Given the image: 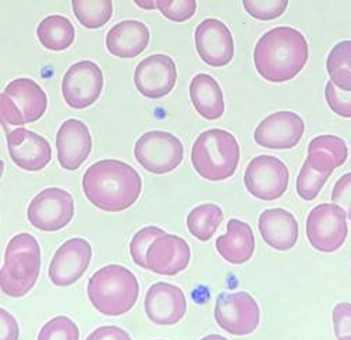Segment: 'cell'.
<instances>
[{
	"label": "cell",
	"instance_id": "d6a6232c",
	"mask_svg": "<svg viewBox=\"0 0 351 340\" xmlns=\"http://www.w3.org/2000/svg\"><path fill=\"white\" fill-rule=\"evenodd\" d=\"M243 6L251 17L262 21H271L286 12L289 2L287 0H244Z\"/></svg>",
	"mask_w": 351,
	"mask_h": 340
},
{
	"label": "cell",
	"instance_id": "484cf974",
	"mask_svg": "<svg viewBox=\"0 0 351 340\" xmlns=\"http://www.w3.org/2000/svg\"><path fill=\"white\" fill-rule=\"evenodd\" d=\"M36 36L43 48L53 52L69 49L75 39V29L71 21L63 16L53 14L43 19L38 28Z\"/></svg>",
	"mask_w": 351,
	"mask_h": 340
},
{
	"label": "cell",
	"instance_id": "f1b7e54d",
	"mask_svg": "<svg viewBox=\"0 0 351 340\" xmlns=\"http://www.w3.org/2000/svg\"><path fill=\"white\" fill-rule=\"evenodd\" d=\"M71 5L80 24L90 29L102 28L113 14L112 0H74Z\"/></svg>",
	"mask_w": 351,
	"mask_h": 340
},
{
	"label": "cell",
	"instance_id": "3957f363",
	"mask_svg": "<svg viewBox=\"0 0 351 340\" xmlns=\"http://www.w3.org/2000/svg\"><path fill=\"white\" fill-rule=\"evenodd\" d=\"M88 299L106 317H120L133 308L140 295L136 275L121 265H106L88 282Z\"/></svg>",
	"mask_w": 351,
	"mask_h": 340
},
{
	"label": "cell",
	"instance_id": "836d02e7",
	"mask_svg": "<svg viewBox=\"0 0 351 340\" xmlns=\"http://www.w3.org/2000/svg\"><path fill=\"white\" fill-rule=\"evenodd\" d=\"M156 9L174 23H184L197 12L195 0H156Z\"/></svg>",
	"mask_w": 351,
	"mask_h": 340
},
{
	"label": "cell",
	"instance_id": "ffe728a7",
	"mask_svg": "<svg viewBox=\"0 0 351 340\" xmlns=\"http://www.w3.org/2000/svg\"><path fill=\"white\" fill-rule=\"evenodd\" d=\"M58 159L64 170H77L91 154L93 137L85 123L66 120L56 136Z\"/></svg>",
	"mask_w": 351,
	"mask_h": 340
},
{
	"label": "cell",
	"instance_id": "2e32d148",
	"mask_svg": "<svg viewBox=\"0 0 351 340\" xmlns=\"http://www.w3.org/2000/svg\"><path fill=\"white\" fill-rule=\"evenodd\" d=\"M195 48L202 62L210 67H223L234 58V40L225 23L204 20L195 29Z\"/></svg>",
	"mask_w": 351,
	"mask_h": 340
},
{
	"label": "cell",
	"instance_id": "7c38bea8",
	"mask_svg": "<svg viewBox=\"0 0 351 340\" xmlns=\"http://www.w3.org/2000/svg\"><path fill=\"white\" fill-rule=\"evenodd\" d=\"M104 91V73L91 60L74 63L64 74L62 93L64 102L75 110L94 105Z\"/></svg>",
	"mask_w": 351,
	"mask_h": 340
},
{
	"label": "cell",
	"instance_id": "5b68a950",
	"mask_svg": "<svg viewBox=\"0 0 351 340\" xmlns=\"http://www.w3.org/2000/svg\"><path fill=\"white\" fill-rule=\"evenodd\" d=\"M39 272L40 247L38 240L29 233L14 236L5 251V263L0 274L2 291L13 299H21L34 289Z\"/></svg>",
	"mask_w": 351,
	"mask_h": 340
},
{
	"label": "cell",
	"instance_id": "44dd1931",
	"mask_svg": "<svg viewBox=\"0 0 351 340\" xmlns=\"http://www.w3.org/2000/svg\"><path fill=\"white\" fill-rule=\"evenodd\" d=\"M258 229L263 241L278 251L291 250L298 240V223L294 215L282 208L263 210Z\"/></svg>",
	"mask_w": 351,
	"mask_h": 340
},
{
	"label": "cell",
	"instance_id": "ac0fdd59",
	"mask_svg": "<svg viewBox=\"0 0 351 340\" xmlns=\"http://www.w3.org/2000/svg\"><path fill=\"white\" fill-rule=\"evenodd\" d=\"M191 260L189 243L176 234H162L148 251V269L162 276H176L183 272Z\"/></svg>",
	"mask_w": 351,
	"mask_h": 340
},
{
	"label": "cell",
	"instance_id": "4fadbf2b",
	"mask_svg": "<svg viewBox=\"0 0 351 340\" xmlns=\"http://www.w3.org/2000/svg\"><path fill=\"white\" fill-rule=\"evenodd\" d=\"M91 260V244L80 237L70 239L55 252L49 265V279L58 287L71 286L85 274Z\"/></svg>",
	"mask_w": 351,
	"mask_h": 340
},
{
	"label": "cell",
	"instance_id": "9a60e30c",
	"mask_svg": "<svg viewBox=\"0 0 351 340\" xmlns=\"http://www.w3.org/2000/svg\"><path fill=\"white\" fill-rule=\"evenodd\" d=\"M304 132V120L294 112L283 110L263 119L256 127L254 140L263 148L291 149L301 141Z\"/></svg>",
	"mask_w": 351,
	"mask_h": 340
},
{
	"label": "cell",
	"instance_id": "74e56055",
	"mask_svg": "<svg viewBox=\"0 0 351 340\" xmlns=\"http://www.w3.org/2000/svg\"><path fill=\"white\" fill-rule=\"evenodd\" d=\"M20 328L16 318L6 311L0 310V340H19Z\"/></svg>",
	"mask_w": 351,
	"mask_h": 340
},
{
	"label": "cell",
	"instance_id": "30bf717a",
	"mask_svg": "<svg viewBox=\"0 0 351 340\" xmlns=\"http://www.w3.org/2000/svg\"><path fill=\"white\" fill-rule=\"evenodd\" d=\"M27 217L38 230H62L74 217V198L66 190L58 187L45 189L29 202Z\"/></svg>",
	"mask_w": 351,
	"mask_h": 340
},
{
	"label": "cell",
	"instance_id": "7402d4cb",
	"mask_svg": "<svg viewBox=\"0 0 351 340\" xmlns=\"http://www.w3.org/2000/svg\"><path fill=\"white\" fill-rule=\"evenodd\" d=\"M149 29L137 20H124L113 25L106 35L108 51L121 59H133L149 45Z\"/></svg>",
	"mask_w": 351,
	"mask_h": 340
},
{
	"label": "cell",
	"instance_id": "6da1fadb",
	"mask_svg": "<svg viewBox=\"0 0 351 340\" xmlns=\"http://www.w3.org/2000/svg\"><path fill=\"white\" fill-rule=\"evenodd\" d=\"M82 190L93 205L105 212H121L141 195L143 180L137 170L117 159H104L86 169Z\"/></svg>",
	"mask_w": 351,
	"mask_h": 340
},
{
	"label": "cell",
	"instance_id": "277c9868",
	"mask_svg": "<svg viewBox=\"0 0 351 340\" xmlns=\"http://www.w3.org/2000/svg\"><path fill=\"white\" fill-rule=\"evenodd\" d=\"M191 162L205 180L222 182L232 178L240 162L236 137L222 129H210L198 136L193 145Z\"/></svg>",
	"mask_w": 351,
	"mask_h": 340
},
{
	"label": "cell",
	"instance_id": "1f68e13d",
	"mask_svg": "<svg viewBox=\"0 0 351 340\" xmlns=\"http://www.w3.org/2000/svg\"><path fill=\"white\" fill-rule=\"evenodd\" d=\"M38 340H80V329L73 319L59 315L40 328Z\"/></svg>",
	"mask_w": 351,
	"mask_h": 340
},
{
	"label": "cell",
	"instance_id": "d590c367",
	"mask_svg": "<svg viewBox=\"0 0 351 340\" xmlns=\"http://www.w3.org/2000/svg\"><path fill=\"white\" fill-rule=\"evenodd\" d=\"M330 199L335 205L346 210L347 218L351 221V172L343 175L336 182Z\"/></svg>",
	"mask_w": 351,
	"mask_h": 340
},
{
	"label": "cell",
	"instance_id": "ba28073f",
	"mask_svg": "<svg viewBox=\"0 0 351 340\" xmlns=\"http://www.w3.org/2000/svg\"><path fill=\"white\" fill-rule=\"evenodd\" d=\"M347 233V214L339 205H317L306 218V237L319 252L337 251L344 244Z\"/></svg>",
	"mask_w": 351,
	"mask_h": 340
},
{
	"label": "cell",
	"instance_id": "f35d334b",
	"mask_svg": "<svg viewBox=\"0 0 351 340\" xmlns=\"http://www.w3.org/2000/svg\"><path fill=\"white\" fill-rule=\"evenodd\" d=\"M85 340H131V337L124 329L113 325H106L97 328L94 332L88 335Z\"/></svg>",
	"mask_w": 351,
	"mask_h": 340
},
{
	"label": "cell",
	"instance_id": "ab89813d",
	"mask_svg": "<svg viewBox=\"0 0 351 340\" xmlns=\"http://www.w3.org/2000/svg\"><path fill=\"white\" fill-rule=\"evenodd\" d=\"M136 5L144 9H156V2H136Z\"/></svg>",
	"mask_w": 351,
	"mask_h": 340
},
{
	"label": "cell",
	"instance_id": "4dcf8cb0",
	"mask_svg": "<svg viewBox=\"0 0 351 340\" xmlns=\"http://www.w3.org/2000/svg\"><path fill=\"white\" fill-rule=\"evenodd\" d=\"M165 233L166 232L160 228L147 226L134 234L133 240L130 243V254H131V258H133V261L138 267L148 269L147 257H148L149 247L158 237H160Z\"/></svg>",
	"mask_w": 351,
	"mask_h": 340
},
{
	"label": "cell",
	"instance_id": "52a82bcc",
	"mask_svg": "<svg viewBox=\"0 0 351 340\" xmlns=\"http://www.w3.org/2000/svg\"><path fill=\"white\" fill-rule=\"evenodd\" d=\"M137 162L154 175H166L178 169L184 159L183 143L169 132H147L134 147Z\"/></svg>",
	"mask_w": 351,
	"mask_h": 340
},
{
	"label": "cell",
	"instance_id": "b9f144b4",
	"mask_svg": "<svg viewBox=\"0 0 351 340\" xmlns=\"http://www.w3.org/2000/svg\"><path fill=\"white\" fill-rule=\"evenodd\" d=\"M337 340H351V336H346V337H340Z\"/></svg>",
	"mask_w": 351,
	"mask_h": 340
},
{
	"label": "cell",
	"instance_id": "8fae6325",
	"mask_svg": "<svg viewBox=\"0 0 351 340\" xmlns=\"http://www.w3.org/2000/svg\"><path fill=\"white\" fill-rule=\"evenodd\" d=\"M289 169L283 160L271 155L254 158L244 175V184L251 195L262 201L280 198L289 187Z\"/></svg>",
	"mask_w": 351,
	"mask_h": 340
},
{
	"label": "cell",
	"instance_id": "8d00e7d4",
	"mask_svg": "<svg viewBox=\"0 0 351 340\" xmlns=\"http://www.w3.org/2000/svg\"><path fill=\"white\" fill-rule=\"evenodd\" d=\"M333 329L337 339L351 336V303H339L332 313Z\"/></svg>",
	"mask_w": 351,
	"mask_h": 340
},
{
	"label": "cell",
	"instance_id": "9c48e42d",
	"mask_svg": "<svg viewBox=\"0 0 351 340\" xmlns=\"http://www.w3.org/2000/svg\"><path fill=\"white\" fill-rule=\"evenodd\" d=\"M215 321L230 335H251L261 321L259 306L247 291L221 293L215 304Z\"/></svg>",
	"mask_w": 351,
	"mask_h": 340
},
{
	"label": "cell",
	"instance_id": "d6986e66",
	"mask_svg": "<svg viewBox=\"0 0 351 340\" xmlns=\"http://www.w3.org/2000/svg\"><path fill=\"white\" fill-rule=\"evenodd\" d=\"M8 149L12 160L28 172H38L52 160V148L48 140L24 127L8 133Z\"/></svg>",
	"mask_w": 351,
	"mask_h": 340
},
{
	"label": "cell",
	"instance_id": "60d3db41",
	"mask_svg": "<svg viewBox=\"0 0 351 340\" xmlns=\"http://www.w3.org/2000/svg\"><path fill=\"white\" fill-rule=\"evenodd\" d=\"M201 340H228L225 336H222V335H208V336H205V337H202Z\"/></svg>",
	"mask_w": 351,
	"mask_h": 340
},
{
	"label": "cell",
	"instance_id": "7a4b0ae2",
	"mask_svg": "<svg viewBox=\"0 0 351 340\" xmlns=\"http://www.w3.org/2000/svg\"><path fill=\"white\" fill-rule=\"evenodd\" d=\"M310 58L308 42L291 27H276L263 34L254 49L258 74L269 82H286L298 75Z\"/></svg>",
	"mask_w": 351,
	"mask_h": 340
},
{
	"label": "cell",
	"instance_id": "7bdbcfd3",
	"mask_svg": "<svg viewBox=\"0 0 351 340\" xmlns=\"http://www.w3.org/2000/svg\"><path fill=\"white\" fill-rule=\"evenodd\" d=\"M158 340H165V339H158Z\"/></svg>",
	"mask_w": 351,
	"mask_h": 340
},
{
	"label": "cell",
	"instance_id": "cb8c5ba5",
	"mask_svg": "<svg viewBox=\"0 0 351 340\" xmlns=\"http://www.w3.org/2000/svg\"><path fill=\"white\" fill-rule=\"evenodd\" d=\"M191 102L205 120H217L225 113V98L221 85L209 74H197L190 85Z\"/></svg>",
	"mask_w": 351,
	"mask_h": 340
},
{
	"label": "cell",
	"instance_id": "603a6c76",
	"mask_svg": "<svg viewBox=\"0 0 351 340\" xmlns=\"http://www.w3.org/2000/svg\"><path fill=\"white\" fill-rule=\"evenodd\" d=\"M216 250L229 264H245L255 251V237L251 226L243 221L230 219L228 233L216 240Z\"/></svg>",
	"mask_w": 351,
	"mask_h": 340
},
{
	"label": "cell",
	"instance_id": "8992f818",
	"mask_svg": "<svg viewBox=\"0 0 351 340\" xmlns=\"http://www.w3.org/2000/svg\"><path fill=\"white\" fill-rule=\"evenodd\" d=\"M48 109V95L31 78H17L0 95V116L9 125H24L39 120Z\"/></svg>",
	"mask_w": 351,
	"mask_h": 340
},
{
	"label": "cell",
	"instance_id": "83f0119b",
	"mask_svg": "<svg viewBox=\"0 0 351 340\" xmlns=\"http://www.w3.org/2000/svg\"><path fill=\"white\" fill-rule=\"evenodd\" d=\"M330 81L344 93H351V40H341L326 60Z\"/></svg>",
	"mask_w": 351,
	"mask_h": 340
},
{
	"label": "cell",
	"instance_id": "e0dca14e",
	"mask_svg": "<svg viewBox=\"0 0 351 340\" xmlns=\"http://www.w3.org/2000/svg\"><path fill=\"white\" fill-rule=\"evenodd\" d=\"M144 304L149 321L162 326L179 324L187 311L184 291L166 282H158L148 289Z\"/></svg>",
	"mask_w": 351,
	"mask_h": 340
},
{
	"label": "cell",
	"instance_id": "f546056e",
	"mask_svg": "<svg viewBox=\"0 0 351 340\" xmlns=\"http://www.w3.org/2000/svg\"><path fill=\"white\" fill-rule=\"evenodd\" d=\"M329 178L330 175L317 172V170H314L311 165L305 160L300 170V175L297 176V183H295L298 195L305 201L315 199L319 195L321 190L324 189Z\"/></svg>",
	"mask_w": 351,
	"mask_h": 340
},
{
	"label": "cell",
	"instance_id": "4316f807",
	"mask_svg": "<svg viewBox=\"0 0 351 340\" xmlns=\"http://www.w3.org/2000/svg\"><path fill=\"white\" fill-rule=\"evenodd\" d=\"M223 221V210L216 204H202L191 209L187 217V228L190 233L202 243H206L216 233Z\"/></svg>",
	"mask_w": 351,
	"mask_h": 340
},
{
	"label": "cell",
	"instance_id": "e575fe53",
	"mask_svg": "<svg viewBox=\"0 0 351 340\" xmlns=\"http://www.w3.org/2000/svg\"><path fill=\"white\" fill-rule=\"evenodd\" d=\"M325 98L332 112L344 119H351V93L339 90L329 80L325 87Z\"/></svg>",
	"mask_w": 351,
	"mask_h": 340
},
{
	"label": "cell",
	"instance_id": "5bb4252c",
	"mask_svg": "<svg viewBox=\"0 0 351 340\" xmlns=\"http://www.w3.org/2000/svg\"><path fill=\"white\" fill-rule=\"evenodd\" d=\"M178 81V67L174 60L163 53L143 59L134 73L138 93L149 99H160L169 95Z\"/></svg>",
	"mask_w": 351,
	"mask_h": 340
},
{
	"label": "cell",
	"instance_id": "d4e9b609",
	"mask_svg": "<svg viewBox=\"0 0 351 340\" xmlns=\"http://www.w3.org/2000/svg\"><path fill=\"white\" fill-rule=\"evenodd\" d=\"M348 149L346 141L337 136H318L310 141L306 162L319 173L332 175L333 170L346 163Z\"/></svg>",
	"mask_w": 351,
	"mask_h": 340
}]
</instances>
